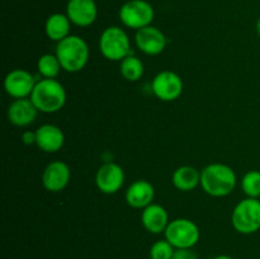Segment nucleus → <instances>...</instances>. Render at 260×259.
Here are the masks:
<instances>
[{"instance_id":"obj_1","label":"nucleus","mask_w":260,"mask_h":259,"mask_svg":"<svg viewBox=\"0 0 260 259\" xmlns=\"http://www.w3.org/2000/svg\"><path fill=\"white\" fill-rule=\"evenodd\" d=\"M201 185L212 197H225L236 187V174L229 165L213 163L201 172Z\"/></svg>"},{"instance_id":"obj_2","label":"nucleus","mask_w":260,"mask_h":259,"mask_svg":"<svg viewBox=\"0 0 260 259\" xmlns=\"http://www.w3.org/2000/svg\"><path fill=\"white\" fill-rule=\"evenodd\" d=\"M55 55L57 56L62 70L68 73H79L88 63V43L79 36L70 35L65 40L57 42Z\"/></svg>"},{"instance_id":"obj_3","label":"nucleus","mask_w":260,"mask_h":259,"mask_svg":"<svg viewBox=\"0 0 260 259\" xmlns=\"http://www.w3.org/2000/svg\"><path fill=\"white\" fill-rule=\"evenodd\" d=\"M30 101L40 112L55 113L65 106L66 90L56 79H42L36 84L30 94Z\"/></svg>"},{"instance_id":"obj_4","label":"nucleus","mask_w":260,"mask_h":259,"mask_svg":"<svg viewBox=\"0 0 260 259\" xmlns=\"http://www.w3.org/2000/svg\"><path fill=\"white\" fill-rule=\"evenodd\" d=\"M101 53L109 61H122L131 55V42L124 29L117 25L106 28L99 38Z\"/></svg>"},{"instance_id":"obj_5","label":"nucleus","mask_w":260,"mask_h":259,"mask_svg":"<svg viewBox=\"0 0 260 259\" xmlns=\"http://www.w3.org/2000/svg\"><path fill=\"white\" fill-rule=\"evenodd\" d=\"M231 222L238 233L250 235L260 230V201L258 198H245L235 206Z\"/></svg>"},{"instance_id":"obj_6","label":"nucleus","mask_w":260,"mask_h":259,"mask_svg":"<svg viewBox=\"0 0 260 259\" xmlns=\"http://www.w3.org/2000/svg\"><path fill=\"white\" fill-rule=\"evenodd\" d=\"M165 239L175 249H192L200 240V228L189 218H175L165 230Z\"/></svg>"},{"instance_id":"obj_7","label":"nucleus","mask_w":260,"mask_h":259,"mask_svg":"<svg viewBox=\"0 0 260 259\" xmlns=\"http://www.w3.org/2000/svg\"><path fill=\"white\" fill-rule=\"evenodd\" d=\"M154 17V8L146 0H128L119 9V20L131 29L139 30L151 25Z\"/></svg>"},{"instance_id":"obj_8","label":"nucleus","mask_w":260,"mask_h":259,"mask_svg":"<svg viewBox=\"0 0 260 259\" xmlns=\"http://www.w3.org/2000/svg\"><path fill=\"white\" fill-rule=\"evenodd\" d=\"M155 96L162 102H173L183 93V80L177 73L169 70L156 74L151 84Z\"/></svg>"},{"instance_id":"obj_9","label":"nucleus","mask_w":260,"mask_h":259,"mask_svg":"<svg viewBox=\"0 0 260 259\" xmlns=\"http://www.w3.org/2000/svg\"><path fill=\"white\" fill-rule=\"evenodd\" d=\"M35 76L24 69H14L4 79V89L10 96L15 99L28 98L35 89Z\"/></svg>"},{"instance_id":"obj_10","label":"nucleus","mask_w":260,"mask_h":259,"mask_svg":"<svg viewBox=\"0 0 260 259\" xmlns=\"http://www.w3.org/2000/svg\"><path fill=\"white\" fill-rule=\"evenodd\" d=\"M135 42H136L137 48L145 55L156 56L165 50L168 40L159 28L154 25H147L137 30L135 36Z\"/></svg>"},{"instance_id":"obj_11","label":"nucleus","mask_w":260,"mask_h":259,"mask_svg":"<svg viewBox=\"0 0 260 259\" xmlns=\"http://www.w3.org/2000/svg\"><path fill=\"white\" fill-rule=\"evenodd\" d=\"M124 183V172L117 163H106L98 169L95 184L102 193L114 195Z\"/></svg>"},{"instance_id":"obj_12","label":"nucleus","mask_w":260,"mask_h":259,"mask_svg":"<svg viewBox=\"0 0 260 259\" xmlns=\"http://www.w3.org/2000/svg\"><path fill=\"white\" fill-rule=\"evenodd\" d=\"M66 15L78 27H89L98 17L95 0H69Z\"/></svg>"},{"instance_id":"obj_13","label":"nucleus","mask_w":260,"mask_h":259,"mask_svg":"<svg viewBox=\"0 0 260 259\" xmlns=\"http://www.w3.org/2000/svg\"><path fill=\"white\" fill-rule=\"evenodd\" d=\"M70 178L71 170L66 163L60 161V160L51 161L43 170V187L50 192H60L69 184Z\"/></svg>"},{"instance_id":"obj_14","label":"nucleus","mask_w":260,"mask_h":259,"mask_svg":"<svg viewBox=\"0 0 260 259\" xmlns=\"http://www.w3.org/2000/svg\"><path fill=\"white\" fill-rule=\"evenodd\" d=\"M38 112L30 98L15 99L8 108V119L14 126L25 127L35 122Z\"/></svg>"},{"instance_id":"obj_15","label":"nucleus","mask_w":260,"mask_h":259,"mask_svg":"<svg viewBox=\"0 0 260 259\" xmlns=\"http://www.w3.org/2000/svg\"><path fill=\"white\" fill-rule=\"evenodd\" d=\"M142 226L151 234L165 233L169 225V215L161 205L151 203L141 213Z\"/></svg>"},{"instance_id":"obj_16","label":"nucleus","mask_w":260,"mask_h":259,"mask_svg":"<svg viewBox=\"0 0 260 259\" xmlns=\"http://www.w3.org/2000/svg\"><path fill=\"white\" fill-rule=\"evenodd\" d=\"M36 145L45 152H57L65 142V135L55 124H43L36 131Z\"/></svg>"},{"instance_id":"obj_17","label":"nucleus","mask_w":260,"mask_h":259,"mask_svg":"<svg viewBox=\"0 0 260 259\" xmlns=\"http://www.w3.org/2000/svg\"><path fill=\"white\" fill-rule=\"evenodd\" d=\"M155 197V189L147 180L139 179L132 183L126 190V202L134 208H145L151 205Z\"/></svg>"},{"instance_id":"obj_18","label":"nucleus","mask_w":260,"mask_h":259,"mask_svg":"<svg viewBox=\"0 0 260 259\" xmlns=\"http://www.w3.org/2000/svg\"><path fill=\"white\" fill-rule=\"evenodd\" d=\"M71 20L69 17L62 13H53L47 18L45 24V32L50 40L55 42L65 40L66 37L70 36Z\"/></svg>"},{"instance_id":"obj_19","label":"nucleus","mask_w":260,"mask_h":259,"mask_svg":"<svg viewBox=\"0 0 260 259\" xmlns=\"http://www.w3.org/2000/svg\"><path fill=\"white\" fill-rule=\"evenodd\" d=\"M172 182L177 189L188 192V190L194 189L198 184H201V173L196 168L189 167V165H183L173 173Z\"/></svg>"},{"instance_id":"obj_20","label":"nucleus","mask_w":260,"mask_h":259,"mask_svg":"<svg viewBox=\"0 0 260 259\" xmlns=\"http://www.w3.org/2000/svg\"><path fill=\"white\" fill-rule=\"evenodd\" d=\"M145 73L144 62L134 55L127 56L121 61V74L127 81H139Z\"/></svg>"},{"instance_id":"obj_21","label":"nucleus","mask_w":260,"mask_h":259,"mask_svg":"<svg viewBox=\"0 0 260 259\" xmlns=\"http://www.w3.org/2000/svg\"><path fill=\"white\" fill-rule=\"evenodd\" d=\"M38 73L43 76V79H55L61 71V63L57 56L52 53H45L37 61Z\"/></svg>"},{"instance_id":"obj_22","label":"nucleus","mask_w":260,"mask_h":259,"mask_svg":"<svg viewBox=\"0 0 260 259\" xmlns=\"http://www.w3.org/2000/svg\"><path fill=\"white\" fill-rule=\"evenodd\" d=\"M241 188L244 193L250 198L260 197V172L250 170L241 179Z\"/></svg>"},{"instance_id":"obj_23","label":"nucleus","mask_w":260,"mask_h":259,"mask_svg":"<svg viewBox=\"0 0 260 259\" xmlns=\"http://www.w3.org/2000/svg\"><path fill=\"white\" fill-rule=\"evenodd\" d=\"M175 248L165 239L157 240L150 248V259H172Z\"/></svg>"},{"instance_id":"obj_24","label":"nucleus","mask_w":260,"mask_h":259,"mask_svg":"<svg viewBox=\"0 0 260 259\" xmlns=\"http://www.w3.org/2000/svg\"><path fill=\"white\" fill-rule=\"evenodd\" d=\"M172 259H198L192 249H175Z\"/></svg>"},{"instance_id":"obj_25","label":"nucleus","mask_w":260,"mask_h":259,"mask_svg":"<svg viewBox=\"0 0 260 259\" xmlns=\"http://www.w3.org/2000/svg\"><path fill=\"white\" fill-rule=\"evenodd\" d=\"M22 141L24 145H33L36 144V141H37V136H36V131L32 132V131H25L23 132L22 135Z\"/></svg>"},{"instance_id":"obj_26","label":"nucleus","mask_w":260,"mask_h":259,"mask_svg":"<svg viewBox=\"0 0 260 259\" xmlns=\"http://www.w3.org/2000/svg\"><path fill=\"white\" fill-rule=\"evenodd\" d=\"M213 259H234V258H231L230 255H223V254H221V255L215 256V258H213Z\"/></svg>"},{"instance_id":"obj_27","label":"nucleus","mask_w":260,"mask_h":259,"mask_svg":"<svg viewBox=\"0 0 260 259\" xmlns=\"http://www.w3.org/2000/svg\"><path fill=\"white\" fill-rule=\"evenodd\" d=\"M255 29H256V33H258V36L260 37V17L258 19V22H256V25H255Z\"/></svg>"}]
</instances>
